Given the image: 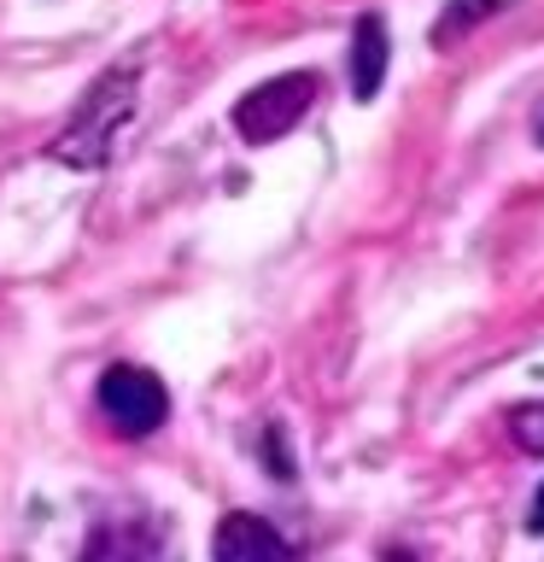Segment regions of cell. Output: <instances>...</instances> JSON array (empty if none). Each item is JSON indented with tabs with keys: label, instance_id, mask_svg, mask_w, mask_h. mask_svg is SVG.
Instances as JSON below:
<instances>
[{
	"label": "cell",
	"instance_id": "3",
	"mask_svg": "<svg viewBox=\"0 0 544 562\" xmlns=\"http://www.w3.org/2000/svg\"><path fill=\"white\" fill-rule=\"evenodd\" d=\"M94 398H100V416L112 422L123 439H147V434L165 428V416H170V386L158 381L147 363H105Z\"/></svg>",
	"mask_w": 544,
	"mask_h": 562
},
{
	"label": "cell",
	"instance_id": "9",
	"mask_svg": "<svg viewBox=\"0 0 544 562\" xmlns=\"http://www.w3.org/2000/svg\"><path fill=\"white\" fill-rule=\"evenodd\" d=\"M539 140H544V123H539Z\"/></svg>",
	"mask_w": 544,
	"mask_h": 562
},
{
	"label": "cell",
	"instance_id": "8",
	"mask_svg": "<svg viewBox=\"0 0 544 562\" xmlns=\"http://www.w3.org/2000/svg\"><path fill=\"white\" fill-rule=\"evenodd\" d=\"M526 533H544V486L533 492V509H526Z\"/></svg>",
	"mask_w": 544,
	"mask_h": 562
},
{
	"label": "cell",
	"instance_id": "2",
	"mask_svg": "<svg viewBox=\"0 0 544 562\" xmlns=\"http://www.w3.org/2000/svg\"><path fill=\"white\" fill-rule=\"evenodd\" d=\"M316 94H322V77L316 70H281V77L258 82L252 94H240L235 105V130L246 147H270V140H281L287 130H298V117L316 105Z\"/></svg>",
	"mask_w": 544,
	"mask_h": 562
},
{
	"label": "cell",
	"instance_id": "4",
	"mask_svg": "<svg viewBox=\"0 0 544 562\" xmlns=\"http://www.w3.org/2000/svg\"><path fill=\"white\" fill-rule=\"evenodd\" d=\"M211 551H217V562H298L293 539L275 521L252 516V509H228L217 521V544Z\"/></svg>",
	"mask_w": 544,
	"mask_h": 562
},
{
	"label": "cell",
	"instance_id": "5",
	"mask_svg": "<svg viewBox=\"0 0 544 562\" xmlns=\"http://www.w3.org/2000/svg\"><path fill=\"white\" fill-rule=\"evenodd\" d=\"M77 562H165V527H152L147 516L100 521L94 533H88Z\"/></svg>",
	"mask_w": 544,
	"mask_h": 562
},
{
	"label": "cell",
	"instance_id": "1",
	"mask_svg": "<svg viewBox=\"0 0 544 562\" xmlns=\"http://www.w3.org/2000/svg\"><path fill=\"white\" fill-rule=\"evenodd\" d=\"M135 88H140L135 65H117V70H105V77H94V88L77 100L70 123L47 140V158H59L70 170H100L105 158L117 153L123 123L135 117Z\"/></svg>",
	"mask_w": 544,
	"mask_h": 562
},
{
	"label": "cell",
	"instance_id": "7",
	"mask_svg": "<svg viewBox=\"0 0 544 562\" xmlns=\"http://www.w3.org/2000/svg\"><path fill=\"white\" fill-rule=\"evenodd\" d=\"M503 428H509V439H515L521 451L544 457V398H533V404H515V411L503 416Z\"/></svg>",
	"mask_w": 544,
	"mask_h": 562
},
{
	"label": "cell",
	"instance_id": "6",
	"mask_svg": "<svg viewBox=\"0 0 544 562\" xmlns=\"http://www.w3.org/2000/svg\"><path fill=\"white\" fill-rule=\"evenodd\" d=\"M386 24L381 12H363L358 30H351V94L358 100H375L381 82H386Z\"/></svg>",
	"mask_w": 544,
	"mask_h": 562
}]
</instances>
